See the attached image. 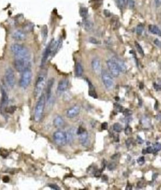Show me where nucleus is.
<instances>
[{
	"label": "nucleus",
	"instance_id": "obj_24",
	"mask_svg": "<svg viewBox=\"0 0 161 190\" xmlns=\"http://www.w3.org/2000/svg\"><path fill=\"white\" fill-rule=\"evenodd\" d=\"M113 129L114 131H115V132L120 133V132H121V130H122V126H121V125L120 123H116L113 125Z\"/></svg>",
	"mask_w": 161,
	"mask_h": 190
},
{
	"label": "nucleus",
	"instance_id": "obj_21",
	"mask_svg": "<svg viewBox=\"0 0 161 190\" xmlns=\"http://www.w3.org/2000/svg\"><path fill=\"white\" fill-rule=\"evenodd\" d=\"M64 125V121L61 116H57L54 119V125L56 128H61Z\"/></svg>",
	"mask_w": 161,
	"mask_h": 190
},
{
	"label": "nucleus",
	"instance_id": "obj_9",
	"mask_svg": "<svg viewBox=\"0 0 161 190\" xmlns=\"http://www.w3.org/2000/svg\"><path fill=\"white\" fill-rule=\"evenodd\" d=\"M54 42H55V41L54 39L52 40V41L50 42L49 44L47 46L46 49H45L44 54H43L42 57V60H41V67H44V66L45 65L47 61L49 59V56L52 55Z\"/></svg>",
	"mask_w": 161,
	"mask_h": 190
},
{
	"label": "nucleus",
	"instance_id": "obj_34",
	"mask_svg": "<svg viewBox=\"0 0 161 190\" xmlns=\"http://www.w3.org/2000/svg\"><path fill=\"white\" fill-rule=\"evenodd\" d=\"M89 95L95 99H96L98 97V95L95 92V90H89Z\"/></svg>",
	"mask_w": 161,
	"mask_h": 190
},
{
	"label": "nucleus",
	"instance_id": "obj_52",
	"mask_svg": "<svg viewBox=\"0 0 161 190\" xmlns=\"http://www.w3.org/2000/svg\"><path fill=\"white\" fill-rule=\"evenodd\" d=\"M142 85V83H140V89H142L144 88V85Z\"/></svg>",
	"mask_w": 161,
	"mask_h": 190
},
{
	"label": "nucleus",
	"instance_id": "obj_23",
	"mask_svg": "<svg viewBox=\"0 0 161 190\" xmlns=\"http://www.w3.org/2000/svg\"><path fill=\"white\" fill-rule=\"evenodd\" d=\"M80 15L82 18H86L88 17V10L86 8L84 7H81L80 11Z\"/></svg>",
	"mask_w": 161,
	"mask_h": 190
},
{
	"label": "nucleus",
	"instance_id": "obj_44",
	"mask_svg": "<svg viewBox=\"0 0 161 190\" xmlns=\"http://www.w3.org/2000/svg\"><path fill=\"white\" fill-rule=\"evenodd\" d=\"M146 152L148 154H152L154 152V150H153V148L152 147H148L146 149Z\"/></svg>",
	"mask_w": 161,
	"mask_h": 190
},
{
	"label": "nucleus",
	"instance_id": "obj_43",
	"mask_svg": "<svg viewBox=\"0 0 161 190\" xmlns=\"http://www.w3.org/2000/svg\"><path fill=\"white\" fill-rule=\"evenodd\" d=\"M154 44L157 46H158V47L161 48V42L159 39H155L154 41Z\"/></svg>",
	"mask_w": 161,
	"mask_h": 190
},
{
	"label": "nucleus",
	"instance_id": "obj_7",
	"mask_svg": "<svg viewBox=\"0 0 161 190\" xmlns=\"http://www.w3.org/2000/svg\"><path fill=\"white\" fill-rule=\"evenodd\" d=\"M5 77L7 85H8L10 88H13L15 85V81H16L13 69L10 67L8 68L5 71Z\"/></svg>",
	"mask_w": 161,
	"mask_h": 190
},
{
	"label": "nucleus",
	"instance_id": "obj_41",
	"mask_svg": "<svg viewBox=\"0 0 161 190\" xmlns=\"http://www.w3.org/2000/svg\"><path fill=\"white\" fill-rule=\"evenodd\" d=\"M89 42H91V43H93V44H99L100 43V42L98 41L97 39H96L95 38H93V37H91L89 39Z\"/></svg>",
	"mask_w": 161,
	"mask_h": 190
},
{
	"label": "nucleus",
	"instance_id": "obj_45",
	"mask_svg": "<svg viewBox=\"0 0 161 190\" xmlns=\"http://www.w3.org/2000/svg\"><path fill=\"white\" fill-rule=\"evenodd\" d=\"M155 4L156 7L159 8L161 6V0H155Z\"/></svg>",
	"mask_w": 161,
	"mask_h": 190
},
{
	"label": "nucleus",
	"instance_id": "obj_46",
	"mask_svg": "<svg viewBox=\"0 0 161 190\" xmlns=\"http://www.w3.org/2000/svg\"><path fill=\"white\" fill-rule=\"evenodd\" d=\"M3 181L4 182V183H8V182L10 181V177L8 176H4L3 177Z\"/></svg>",
	"mask_w": 161,
	"mask_h": 190
},
{
	"label": "nucleus",
	"instance_id": "obj_31",
	"mask_svg": "<svg viewBox=\"0 0 161 190\" xmlns=\"http://www.w3.org/2000/svg\"><path fill=\"white\" fill-rule=\"evenodd\" d=\"M127 3L128 7L130 9H132L135 6V1L134 0H127Z\"/></svg>",
	"mask_w": 161,
	"mask_h": 190
},
{
	"label": "nucleus",
	"instance_id": "obj_3",
	"mask_svg": "<svg viewBox=\"0 0 161 190\" xmlns=\"http://www.w3.org/2000/svg\"><path fill=\"white\" fill-rule=\"evenodd\" d=\"M47 79V72L46 71H42L39 73V74L37 76V79L36 82L35 83V88H34V95L35 97L40 96L42 92L44 90L45 82Z\"/></svg>",
	"mask_w": 161,
	"mask_h": 190
},
{
	"label": "nucleus",
	"instance_id": "obj_13",
	"mask_svg": "<svg viewBox=\"0 0 161 190\" xmlns=\"http://www.w3.org/2000/svg\"><path fill=\"white\" fill-rule=\"evenodd\" d=\"M79 112H80V107L77 106H75L71 108H70L67 111L66 114L69 118H73L79 114Z\"/></svg>",
	"mask_w": 161,
	"mask_h": 190
},
{
	"label": "nucleus",
	"instance_id": "obj_32",
	"mask_svg": "<svg viewBox=\"0 0 161 190\" xmlns=\"http://www.w3.org/2000/svg\"><path fill=\"white\" fill-rule=\"evenodd\" d=\"M132 128L130 126H127L126 128H125V135H130L132 133Z\"/></svg>",
	"mask_w": 161,
	"mask_h": 190
},
{
	"label": "nucleus",
	"instance_id": "obj_20",
	"mask_svg": "<svg viewBox=\"0 0 161 190\" xmlns=\"http://www.w3.org/2000/svg\"><path fill=\"white\" fill-rule=\"evenodd\" d=\"M148 30L151 34L161 36V30L158 26L154 25H150L148 26Z\"/></svg>",
	"mask_w": 161,
	"mask_h": 190
},
{
	"label": "nucleus",
	"instance_id": "obj_8",
	"mask_svg": "<svg viewBox=\"0 0 161 190\" xmlns=\"http://www.w3.org/2000/svg\"><path fill=\"white\" fill-rule=\"evenodd\" d=\"M108 68L109 69V71L110 72L112 76L113 77H118L120 75V70L118 67L116 62L113 59H109L107 62Z\"/></svg>",
	"mask_w": 161,
	"mask_h": 190
},
{
	"label": "nucleus",
	"instance_id": "obj_30",
	"mask_svg": "<svg viewBox=\"0 0 161 190\" xmlns=\"http://www.w3.org/2000/svg\"><path fill=\"white\" fill-rule=\"evenodd\" d=\"M154 152H157L161 150V144L159 143H156L154 145Z\"/></svg>",
	"mask_w": 161,
	"mask_h": 190
},
{
	"label": "nucleus",
	"instance_id": "obj_40",
	"mask_svg": "<svg viewBox=\"0 0 161 190\" xmlns=\"http://www.w3.org/2000/svg\"><path fill=\"white\" fill-rule=\"evenodd\" d=\"M84 131H85V130L83 128L80 126V127H79V128H78V130L77 131V134L78 135H80L81 134H82V133L84 132Z\"/></svg>",
	"mask_w": 161,
	"mask_h": 190
},
{
	"label": "nucleus",
	"instance_id": "obj_19",
	"mask_svg": "<svg viewBox=\"0 0 161 190\" xmlns=\"http://www.w3.org/2000/svg\"><path fill=\"white\" fill-rule=\"evenodd\" d=\"M79 141L81 144L83 146H88V134L85 131L84 132L82 133L80 135L79 137Z\"/></svg>",
	"mask_w": 161,
	"mask_h": 190
},
{
	"label": "nucleus",
	"instance_id": "obj_5",
	"mask_svg": "<svg viewBox=\"0 0 161 190\" xmlns=\"http://www.w3.org/2000/svg\"><path fill=\"white\" fill-rule=\"evenodd\" d=\"M53 138L55 143L59 146H64L68 142L67 133L62 131H56L53 135Z\"/></svg>",
	"mask_w": 161,
	"mask_h": 190
},
{
	"label": "nucleus",
	"instance_id": "obj_53",
	"mask_svg": "<svg viewBox=\"0 0 161 190\" xmlns=\"http://www.w3.org/2000/svg\"><path fill=\"white\" fill-rule=\"evenodd\" d=\"M103 177H107V176H104ZM103 179H105V180H107V179H108V178H106V179H105V178H103Z\"/></svg>",
	"mask_w": 161,
	"mask_h": 190
},
{
	"label": "nucleus",
	"instance_id": "obj_50",
	"mask_svg": "<svg viewBox=\"0 0 161 190\" xmlns=\"http://www.w3.org/2000/svg\"><path fill=\"white\" fill-rule=\"evenodd\" d=\"M157 177H158V174H154V175H153V178H152L153 180L155 179L156 178H157Z\"/></svg>",
	"mask_w": 161,
	"mask_h": 190
},
{
	"label": "nucleus",
	"instance_id": "obj_37",
	"mask_svg": "<svg viewBox=\"0 0 161 190\" xmlns=\"http://www.w3.org/2000/svg\"><path fill=\"white\" fill-rule=\"evenodd\" d=\"M49 186L51 189H55V190H59L60 189V188L57 185L55 184H49Z\"/></svg>",
	"mask_w": 161,
	"mask_h": 190
},
{
	"label": "nucleus",
	"instance_id": "obj_49",
	"mask_svg": "<svg viewBox=\"0 0 161 190\" xmlns=\"http://www.w3.org/2000/svg\"><path fill=\"white\" fill-rule=\"evenodd\" d=\"M137 139H138V142H139L138 143H140V144H142V143L144 142L142 138H141L140 137H139V136H138V137H137Z\"/></svg>",
	"mask_w": 161,
	"mask_h": 190
},
{
	"label": "nucleus",
	"instance_id": "obj_54",
	"mask_svg": "<svg viewBox=\"0 0 161 190\" xmlns=\"http://www.w3.org/2000/svg\"><path fill=\"white\" fill-rule=\"evenodd\" d=\"M115 99H116V101H118V100H119V97H116L115 98Z\"/></svg>",
	"mask_w": 161,
	"mask_h": 190
},
{
	"label": "nucleus",
	"instance_id": "obj_15",
	"mask_svg": "<svg viewBox=\"0 0 161 190\" xmlns=\"http://www.w3.org/2000/svg\"><path fill=\"white\" fill-rule=\"evenodd\" d=\"M69 85V81L68 79H62L58 83L57 90L59 92H65L68 89Z\"/></svg>",
	"mask_w": 161,
	"mask_h": 190
},
{
	"label": "nucleus",
	"instance_id": "obj_51",
	"mask_svg": "<svg viewBox=\"0 0 161 190\" xmlns=\"http://www.w3.org/2000/svg\"><path fill=\"white\" fill-rule=\"evenodd\" d=\"M142 154H147L146 150H142Z\"/></svg>",
	"mask_w": 161,
	"mask_h": 190
},
{
	"label": "nucleus",
	"instance_id": "obj_28",
	"mask_svg": "<svg viewBox=\"0 0 161 190\" xmlns=\"http://www.w3.org/2000/svg\"><path fill=\"white\" fill-rule=\"evenodd\" d=\"M16 110H17V107L13 106L10 107H7L5 108L6 112L9 114H13Z\"/></svg>",
	"mask_w": 161,
	"mask_h": 190
},
{
	"label": "nucleus",
	"instance_id": "obj_10",
	"mask_svg": "<svg viewBox=\"0 0 161 190\" xmlns=\"http://www.w3.org/2000/svg\"><path fill=\"white\" fill-rule=\"evenodd\" d=\"M101 76H102V80L105 87L108 89H111L113 87V80L112 76V75L108 73L107 71L103 70L101 71Z\"/></svg>",
	"mask_w": 161,
	"mask_h": 190
},
{
	"label": "nucleus",
	"instance_id": "obj_17",
	"mask_svg": "<svg viewBox=\"0 0 161 190\" xmlns=\"http://www.w3.org/2000/svg\"><path fill=\"white\" fill-rule=\"evenodd\" d=\"M82 26H83L84 29L86 31H90L93 28L94 24L93 22L88 17L86 18H83V20H82Z\"/></svg>",
	"mask_w": 161,
	"mask_h": 190
},
{
	"label": "nucleus",
	"instance_id": "obj_29",
	"mask_svg": "<svg viewBox=\"0 0 161 190\" xmlns=\"http://www.w3.org/2000/svg\"><path fill=\"white\" fill-rule=\"evenodd\" d=\"M42 37L44 39V40H46L47 37L48 36V30H47V27L46 26H44L42 28Z\"/></svg>",
	"mask_w": 161,
	"mask_h": 190
},
{
	"label": "nucleus",
	"instance_id": "obj_35",
	"mask_svg": "<svg viewBox=\"0 0 161 190\" xmlns=\"http://www.w3.org/2000/svg\"><path fill=\"white\" fill-rule=\"evenodd\" d=\"M123 113L125 116H130V115L132 114V112L130 109H126L123 111Z\"/></svg>",
	"mask_w": 161,
	"mask_h": 190
},
{
	"label": "nucleus",
	"instance_id": "obj_22",
	"mask_svg": "<svg viewBox=\"0 0 161 190\" xmlns=\"http://www.w3.org/2000/svg\"><path fill=\"white\" fill-rule=\"evenodd\" d=\"M83 73V68L80 63H77L76 65V75L78 77L81 76Z\"/></svg>",
	"mask_w": 161,
	"mask_h": 190
},
{
	"label": "nucleus",
	"instance_id": "obj_2",
	"mask_svg": "<svg viewBox=\"0 0 161 190\" xmlns=\"http://www.w3.org/2000/svg\"><path fill=\"white\" fill-rule=\"evenodd\" d=\"M11 50L16 58L30 60V51L28 48H26L25 46L18 43H15L11 46Z\"/></svg>",
	"mask_w": 161,
	"mask_h": 190
},
{
	"label": "nucleus",
	"instance_id": "obj_33",
	"mask_svg": "<svg viewBox=\"0 0 161 190\" xmlns=\"http://www.w3.org/2000/svg\"><path fill=\"white\" fill-rule=\"evenodd\" d=\"M116 165L115 164V163L114 162H112L110 164H109L108 165V169L109 170H113L116 168Z\"/></svg>",
	"mask_w": 161,
	"mask_h": 190
},
{
	"label": "nucleus",
	"instance_id": "obj_38",
	"mask_svg": "<svg viewBox=\"0 0 161 190\" xmlns=\"http://www.w3.org/2000/svg\"><path fill=\"white\" fill-rule=\"evenodd\" d=\"M133 142V138H128V139L126 141V145H127V147H128H128H130V145L132 144Z\"/></svg>",
	"mask_w": 161,
	"mask_h": 190
},
{
	"label": "nucleus",
	"instance_id": "obj_18",
	"mask_svg": "<svg viewBox=\"0 0 161 190\" xmlns=\"http://www.w3.org/2000/svg\"><path fill=\"white\" fill-rule=\"evenodd\" d=\"M113 59L115 60V61L118 67L121 72H123V73L126 72L127 66L125 64V63L122 60L119 59V58H118V57H114V58H113Z\"/></svg>",
	"mask_w": 161,
	"mask_h": 190
},
{
	"label": "nucleus",
	"instance_id": "obj_47",
	"mask_svg": "<svg viewBox=\"0 0 161 190\" xmlns=\"http://www.w3.org/2000/svg\"><path fill=\"white\" fill-rule=\"evenodd\" d=\"M101 170H96L95 172V176L97 177H100L101 176Z\"/></svg>",
	"mask_w": 161,
	"mask_h": 190
},
{
	"label": "nucleus",
	"instance_id": "obj_39",
	"mask_svg": "<svg viewBox=\"0 0 161 190\" xmlns=\"http://www.w3.org/2000/svg\"><path fill=\"white\" fill-rule=\"evenodd\" d=\"M115 109H116L117 111H118V112H122L123 111L122 106H121L120 105H119V104H115Z\"/></svg>",
	"mask_w": 161,
	"mask_h": 190
},
{
	"label": "nucleus",
	"instance_id": "obj_26",
	"mask_svg": "<svg viewBox=\"0 0 161 190\" xmlns=\"http://www.w3.org/2000/svg\"><path fill=\"white\" fill-rule=\"evenodd\" d=\"M144 30V26L143 24H139L137 27V34L139 36H141Z\"/></svg>",
	"mask_w": 161,
	"mask_h": 190
},
{
	"label": "nucleus",
	"instance_id": "obj_4",
	"mask_svg": "<svg viewBox=\"0 0 161 190\" xmlns=\"http://www.w3.org/2000/svg\"><path fill=\"white\" fill-rule=\"evenodd\" d=\"M32 78V72L30 67L26 68L22 72V75L20 79V86L22 88H26L29 86Z\"/></svg>",
	"mask_w": 161,
	"mask_h": 190
},
{
	"label": "nucleus",
	"instance_id": "obj_36",
	"mask_svg": "<svg viewBox=\"0 0 161 190\" xmlns=\"http://www.w3.org/2000/svg\"><path fill=\"white\" fill-rule=\"evenodd\" d=\"M137 162H138V164L140 165H144V163H145V158H144V157H140L139 158H138V160H137Z\"/></svg>",
	"mask_w": 161,
	"mask_h": 190
},
{
	"label": "nucleus",
	"instance_id": "obj_42",
	"mask_svg": "<svg viewBox=\"0 0 161 190\" xmlns=\"http://www.w3.org/2000/svg\"><path fill=\"white\" fill-rule=\"evenodd\" d=\"M108 126V123L107 122H105L103 123H102V125H101V129H102V130H107Z\"/></svg>",
	"mask_w": 161,
	"mask_h": 190
},
{
	"label": "nucleus",
	"instance_id": "obj_1",
	"mask_svg": "<svg viewBox=\"0 0 161 190\" xmlns=\"http://www.w3.org/2000/svg\"><path fill=\"white\" fill-rule=\"evenodd\" d=\"M46 97L44 94H42L40 96L38 101L35 105L34 111V120L35 122L38 123L41 121L44 115V112L45 106Z\"/></svg>",
	"mask_w": 161,
	"mask_h": 190
},
{
	"label": "nucleus",
	"instance_id": "obj_16",
	"mask_svg": "<svg viewBox=\"0 0 161 190\" xmlns=\"http://www.w3.org/2000/svg\"><path fill=\"white\" fill-rule=\"evenodd\" d=\"M92 68L96 73H101V61L99 58L96 57L93 59L92 61Z\"/></svg>",
	"mask_w": 161,
	"mask_h": 190
},
{
	"label": "nucleus",
	"instance_id": "obj_25",
	"mask_svg": "<svg viewBox=\"0 0 161 190\" xmlns=\"http://www.w3.org/2000/svg\"><path fill=\"white\" fill-rule=\"evenodd\" d=\"M116 1L118 3V6L120 7V8L122 9L126 6L127 0H116Z\"/></svg>",
	"mask_w": 161,
	"mask_h": 190
},
{
	"label": "nucleus",
	"instance_id": "obj_27",
	"mask_svg": "<svg viewBox=\"0 0 161 190\" xmlns=\"http://www.w3.org/2000/svg\"><path fill=\"white\" fill-rule=\"evenodd\" d=\"M135 47L137 48V51L139 52V53L140 54V55H142V56H144V50L142 48V46H141L138 42H135Z\"/></svg>",
	"mask_w": 161,
	"mask_h": 190
},
{
	"label": "nucleus",
	"instance_id": "obj_12",
	"mask_svg": "<svg viewBox=\"0 0 161 190\" xmlns=\"http://www.w3.org/2000/svg\"><path fill=\"white\" fill-rule=\"evenodd\" d=\"M12 37L13 39L18 41H22L25 40L26 37V34L25 31H23L21 30H18L15 31V32L12 34Z\"/></svg>",
	"mask_w": 161,
	"mask_h": 190
},
{
	"label": "nucleus",
	"instance_id": "obj_14",
	"mask_svg": "<svg viewBox=\"0 0 161 190\" xmlns=\"http://www.w3.org/2000/svg\"><path fill=\"white\" fill-rule=\"evenodd\" d=\"M0 91H1V104L3 107H5L8 103V95L5 87L1 85H0Z\"/></svg>",
	"mask_w": 161,
	"mask_h": 190
},
{
	"label": "nucleus",
	"instance_id": "obj_48",
	"mask_svg": "<svg viewBox=\"0 0 161 190\" xmlns=\"http://www.w3.org/2000/svg\"><path fill=\"white\" fill-rule=\"evenodd\" d=\"M118 157H119V155L117 154H115V155H113V156H112V158L113 160H115V159H116V158H118Z\"/></svg>",
	"mask_w": 161,
	"mask_h": 190
},
{
	"label": "nucleus",
	"instance_id": "obj_11",
	"mask_svg": "<svg viewBox=\"0 0 161 190\" xmlns=\"http://www.w3.org/2000/svg\"><path fill=\"white\" fill-rule=\"evenodd\" d=\"M54 83V79H51L48 81L47 85L46 100H47L48 102H49L51 98H52V90Z\"/></svg>",
	"mask_w": 161,
	"mask_h": 190
},
{
	"label": "nucleus",
	"instance_id": "obj_6",
	"mask_svg": "<svg viewBox=\"0 0 161 190\" xmlns=\"http://www.w3.org/2000/svg\"><path fill=\"white\" fill-rule=\"evenodd\" d=\"M14 67L17 72L22 73L24 69L30 67V60L16 58L14 61Z\"/></svg>",
	"mask_w": 161,
	"mask_h": 190
}]
</instances>
